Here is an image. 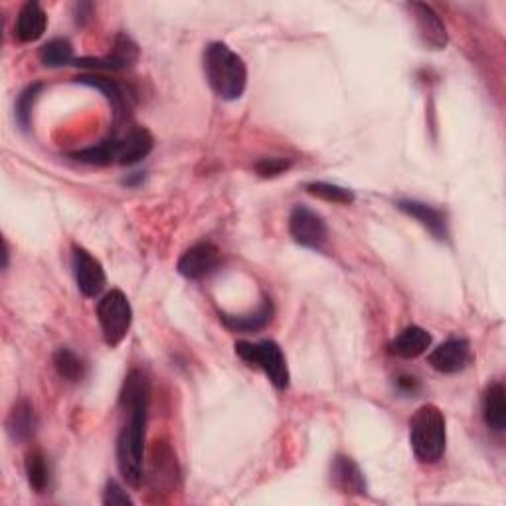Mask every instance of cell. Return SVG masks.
<instances>
[{"label": "cell", "mask_w": 506, "mask_h": 506, "mask_svg": "<svg viewBox=\"0 0 506 506\" xmlns=\"http://www.w3.org/2000/svg\"><path fill=\"white\" fill-rule=\"evenodd\" d=\"M119 404L129 414V421L117 437V467L125 483L141 487L144 479V433L151 404V382L141 370H131L123 382Z\"/></svg>", "instance_id": "6da1fadb"}, {"label": "cell", "mask_w": 506, "mask_h": 506, "mask_svg": "<svg viewBox=\"0 0 506 506\" xmlns=\"http://www.w3.org/2000/svg\"><path fill=\"white\" fill-rule=\"evenodd\" d=\"M204 76L212 91L224 101H236L244 95L248 86V68L242 56L222 42L206 46L202 56Z\"/></svg>", "instance_id": "7a4b0ae2"}, {"label": "cell", "mask_w": 506, "mask_h": 506, "mask_svg": "<svg viewBox=\"0 0 506 506\" xmlns=\"http://www.w3.org/2000/svg\"><path fill=\"white\" fill-rule=\"evenodd\" d=\"M153 135L142 127H132L125 131L123 135H115L107 139L95 147L81 149L71 154V159H76L83 164H135L142 161L153 151Z\"/></svg>", "instance_id": "3957f363"}, {"label": "cell", "mask_w": 506, "mask_h": 506, "mask_svg": "<svg viewBox=\"0 0 506 506\" xmlns=\"http://www.w3.org/2000/svg\"><path fill=\"white\" fill-rule=\"evenodd\" d=\"M409 443L419 463L433 465L441 459L448 443V421L436 404L417 407L409 421Z\"/></svg>", "instance_id": "277c9868"}, {"label": "cell", "mask_w": 506, "mask_h": 506, "mask_svg": "<svg viewBox=\"0 0 506 506\" xmlns=\"http://www.w3.org/2000/svg\"><path fill=\"white\" fill-rule=\"evenodd\" d=\"M236 354L242 358L244 363L263 370V374L269 378V382L277 390L289 388V380H291V376H289L287 360L281 346L275 341H259V343L242 341L236 344Z\"/></svg>", "instance_id": "5b68a950"}, {"label": "cell", "mask_w": 506, "mask_h": 506, "mask_svg": "<svg viewBox=\"0 0 506 506\" xmlns=\"http://www.w3.org/2000/svg\"><path fill=\"white\" fill-rule=\"evenodd\" d=\"M98 321L107 346H119L129 334L132 322V309L129 299L119 289H111L98 303Z\"/></svg>", "instance_id": "8992f818"}, {"label": "cell", "mask_w": 506, "mask_h": 506, "mask_svg": "<svg viewBox=\"0 0 506 506\" xmlns=\"http://www.w3.org/2000/svg\"><path fill=\"white\" fill-rule=\"evenodd\" d=\"M147 483L153 490L161 492H171L178 489L180 483V469L176 455L173 448L164 441H154L151 453H149V463H147Z\"/></svg>", "instance_id": "52a82bcc"}, {"label": "cell", "mask_w": 506, "mask_h": 506, "mask_svg": "<svg viewBox=\"0 0 506 506\" xmlns=\"http://www.w3.org/2000/svg\"><path fill=\"white\" fill-rule=\"evenodd\" d=\"M289 234L299 246L307 249H321L327 244L329 230L322 216L307 206H295L289 216Z\"/></svg>", "instance_id": "ba28073f"}, {"label": "cell", "mask_w": 506, "mask_h": 506, "mask_svg": "<svg viewBox=\"0 0 506 506\" xmlns=\"http://www.w3.org/2000/svg\"><path fill=\"white\" fill-rule=\"evenodd\" d=\"M220 263V249L210 242H202L183 253V258L178 259V273L190 281H200L218 269Z\"/></svg>", "instance_id": "9c48e42d"}, {"label": "cell", "mask_w": 506, "mask_h": 506, "mask_svg": "<svg viewBox=\"0 0 506 506\" xmlns=\"http://www.w3.org/2000/svg\"><path fill=\"white\" fill-rule=\"evenodd\" d=\"M407 8L412 12L419 40L424 42V46L429 47V50H445L449 36L437 12L426 3H412L407 5Z\"/></svg>", "instance_id": "30bf717a"}, {"label": "cell", "mask_w": 506, "mask_h": 506, "mask_svg": "<svg viewBox=\"0 0 506 506\" xmlns=\"http://www.w3.org/2000/svg\"><path fill=\"white\" fill-rule=\"evenodd\" d=\"M71 265H74V275L79 291L86 297H98L107 283V275L100 259H95L88 249L74 248L71 256Z\"/></svg>", "instance_id": "8fae6325"}, {"label": "cell", "mask_w": 506, "mask_h": 506, "mask_svg": "<svg viewBox=\"0 0 506 506\" xmlns=\"http://www.w3.org/2000/svg\"><path fill=\"white\" fill-rule=\"evenodd\" d=\"M139 59V46L132 42L129 36L119 34L110 56L105 58H81L76 59V66L91 68V69H105V71H121L131 68Z\"/></svg>", "instance_id": "7c38bea8"}, {"label": "cell", "mask_w": 506, "mask_h": 506, "mask_svg": "<svg viewBox=\"0 0 506 506\" xmlns=\"http://www.w3.org/2000/svg\"><path fill=\"white\" fill-rule=\"evenodd\" d=\"M429 364L441 374H457L471 360V344L465 339H449L429 354Z\"/></svg>", "instance_id": "4fadbf2b"}, {"label": "cell", "mask_w": 506, "mask_h": 506, "mask_svg": "<svg viewBox=\"0 0 506 506\" xmlns=\"http://www.w3.org/2000/svg\"><path fill=\"white\" fill-rule=\"evenodd\" d=\"M397 208H400L404 214H407L409 218L417 220L433 237L439 239V242H445V239L449 237L448 216H445L441 210L429 206V204L417 202V200L397 202Z\"/></svg>", "instance_id": "5bb4252c"}, {"label": "cell", "mask_w": 506, "mask_h": 506, "mask_svg": "<svg viewBox=\"0 0 506 506\" xmlns=\"http://www.w3.org/2000/svg\"><path fill=\"white\" fill-rule=\"evenodd\" d=\"M331 483L344 495H366L364 473L354 459L346 455H336L331 463Z\"/></svg>", "instance_id": "9a60e30c"}, {"label": "cell", "mask_w": 506, "mask_h": 506, "mask_svg": "<svg viewBox=\"0 0 506 506\" xmlns=\"http://www.w3.org/2000/svg\"><path fill=\"white\" fill-rule=\"evenodd\" d=\"M47 26V16L44 8L40 6V3H36V0H30L22 6V10L18 12L16 18V38L24 44H30L40 40Z\"/></svg>", "instance_id": "2e32d148"}, {"label": "cell", "mask_w": 506, "mask_h": 506, "mask_svg": "<svg viewBox=\"0 0 506 506\" xmlns=\"http://www.w3.org/2000/svg\"><path fill=\"white\" fill-rule=\"evenodd\" d=\"M36 426H38V417H36V412H34V406L28 402V400H18L15 406H12L10 414L6 417V431L12 441H28L34 431H36Z\"/></svg>", "instance_id": "e0dca14e"}, {"label": "cell", "mask_w": 506, "mask_h": 506, "mask_svg": "<svg viewBox=\"0 0 506 506\" xmlns=\"http://www.w3.org/2000/svg\"><path fill=\"white\" fill-rule=\"evenodd\" d=\"M431 346V334L412 324V327L404 329L400 334L395 336L390 344V353L400 356V358H417L424 353H427V348Z\"/></svg>", "instance_id": "ac0fdd59"}, {"label": "cell", "mask_w": 506, "mask_h": 506, "mask_svg": "<svg viewBox=\"0 0 506 506\" xmlns=\"http://www.w3.org/2000/svg\"><path fill=\"white\" fill-rule=\"evenodd\" d=\"M275 309L271 299H263L261 305L256 312H249V315H220V321L226 324L227 329L234 332H258L268 327L273 321Z\"/></svg>", "instance_id": "d6986e66"}, {"label": "cell", "mask_w": 506, "mask_h": 506, "mask_svg": "<svg viewBox=\"0 0 506 506\" xmlns=\"http://www.w3.org/2000/svg\"><path fill=\"white\" fill-rule=\"evenodd\" d=\"M483 417L489 429L504 431L506 427V392L501 382H492L483 397Z\"/></svg>", "instance_id": "ffe728a7"}, {"label": "cell", "mask_w": 506, "mask_h": 506, "mask_svg": "<svg viewBox=\"0 0 506 506\" xmlns=\"http://www.w3.org/2000/svg\"><path fill=\"white\" fill-rule=\"evenodd\" d=\"M24 471H26L28 485L34 492H42L47 490L52 480V469L50 463H47V457L44 455L42 449H32L26 453V461H24Z\"/></svg>", "instance_id": "44dd1931"}, {"label": "cell", "mask_w": 506, "mask_h": 506, "mask_svg": "<svg viewBox=\"0 0 506 506\" xmlns=\"http://www.w3.org/2000/svg\"><path fill=\"white\" fill-rule=\"evenodd\" d=\"M78 83H83V86H90L93 90H100L107 98V101L111 103L117 117L127 115L129 98L117 81H113L110 78H103V76H81V78H78Z\"/></svg>", "instance_id": "7402d4cb"}, {"label": "cell", "mask_w": 506, "mask_h": 506, "mask_svg": "<svg viewBox=\"0 0 506 506\" xmlns=\"http://www.w3.org/2000/svg\"><path fill=\"white\" fill-rule=\"evenodd\" d=\"M54 368L58 372L59 378H64L66 382L78 384L88 374V366L83 360L69 348H59L54 354Z\"/></svg>", "instance_id": "603a6c76"}, {"label": "cell", "mask_w": 506, "mask_h": 506, "mask_svg": "<svg viewBox=\"0 0 506 506\" xmlns=\"http://www.w3.org/2000/svg\"><path fill=\"white\" fill-rule=\"evenodd\" d=\"M40 62L46 68H62V66L76 64L74 47H71L69 40L66 38H54L42 46Z\"/></svg>", "instance_id": "cb8c5ba5"}, {"label": "cell", "mask_w": 506, "mask_h": 506, "mask_svg": "<svg viewBox=\"0 0 506 506\" xmlns=\"http://www.w3.org/2000/svg\"><path fill=\"white\" fill-rule=\"evenodd\" d=\"M42 90H44L42 83H32V86H28L18 95V100H16V121L24 131H28L30 125H32V110H34L36 101H38Z\"/></svg>", "instance_id": "d4e9b609"}, {"label": "cell", "mask_w": 506, "mask_h": 506, "mask_svg": "<svg viewBox=\"0 0 506 506\" xmlns=\"http://www.w3.org/2000/svg\"><path fill=\"white\" fill-rule=\"evenodd\" d=\"M305 188L311 196H317L324 202H332V204H353L354 202V192L344 186H339V184L311 183Z\"/></svg>", "instance_id": "484cf974"}, {"label": "cell", "mask_w": 506, "mask_h": 506, "mask_svg": "<svg viewBox=\"0 0 506 506\" xmlns=\"http://www.w3.org/2000/svg\"><path fill=\"white\" fill-rule=\"evenodd\" d=\"M103 504L107 506H131L132 499L127 495V490L117 483V480H107L103 490Z\"/></svg>", "instance_id": "4316f807"}, {"label": "cell", "mask_w": 506, "mask_h": 506, "mask_svg": "<svg viewBox=\"0 0 506 506\" xmlns=\"http://www.w3.org/2000/svg\"><path fill=\"white\" fill-rule=\"evenodd\" d=\"M291 161L289 159H263L256 164V173L263 178H273L287 173L291 168Z\"/></svg>", "instance_id": "83f0119b"}, {"label": "cell", "mask_w": 506, "mask_h": 506, "mask_svg": "<svg viewBox=\"0 0 506 506\" xmlns=\"http://www.w3.org/2000/svg\"><path fill=\"white\" fill-rule=\"evenodd\" d=\"M395 384H397V388H400L406 394H414L419 388V384L414 376H400Z\"/></svg>", "instance_id": "f1b7e54d"}, {"label": "cell", "mask_w": 506, "mask_h": 506, "mask_svg": "<svg viewBox=\"0 0 506 506\" xmlns=\"http://www.w3.org/2000/svg\"><path fill=\"white\" fill-rule=\"evenodd\" d=\"M91 15H93V5H90V3L76 5V20H78V24H86V20H90Z\"/></svg>", "instance_id": "f546056e"}, {"label": "cell", "mask_w": 506, "mask_h": 506, "mask_svg": "<svg viewBox=\"0 0 506 506\" xmlns=\"http://www.w3.org/2000/svg\"><path fill=\"white\" fill-rule=\"evenodd\" d=\"M5 268H8V244L5 242Z\"/></svg>", "instance_id": "4dcf8cb0"}]
</instances>
